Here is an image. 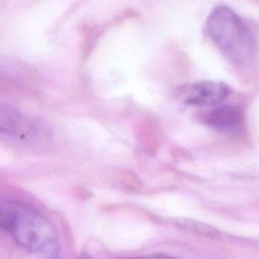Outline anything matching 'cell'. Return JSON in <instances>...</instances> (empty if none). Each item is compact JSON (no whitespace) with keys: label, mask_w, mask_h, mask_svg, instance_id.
<instances>
[{"label":"cell","mask_w":259,"mask_h":259,"mask_svg":"<svg viewBox=\"0 0 259 259\" xmlns=\"http://www.w3.org/2000/svg\"><path fill=\"white\" fill-rule=\"evenodd\" d=\"M0 227L23 250L58 257L61 244L55 225L33 207L12 199H1Z\"/></svg>","instance_id":"6da1fadb"},{"label":"cell","mask_w":259,"mask_h":259,"mask_svg":"<svg viewBox=\"0 0 259 259\" xmlns=\"http://www.w3.org/2000/svg\"><path fill=\"white\" fill-rule=\"evenodd\" d=\"M208 34L219 50L234 64L247 65L254 53L250 30L239 15L226 5L214 7L206 21Z\"/></svg>","instance_id":"7a4b0ae2"},{"label":"cell","mask_w":259,"mask_h":259,"mask_svg":"<svg viewBox=\"0 0 259 259\" xmlns=\"http://www.w3.org/2000/svg\"><path fill=\"white\" fill-rule=\"evenodd\" d=\"M0 131L2 135L24 144H42L51 138L47 125L7 104L0 107Z\"/></svg>","instance_id":"3957f363"},{"label":"cell","mask_w":259,"mask_h":259,"mask_svg":"<svg viewBox=\"0 0 259 259\" xmlns=\"http://www.w3.org/2000/svg\"><path fill=\"white\" fill-rule=\"evenodd\" d=\"M230 94V88L223 82L203 80L189 84L180 90V96L186 104L197 106L217 105Z\"/></svg>","instance_id":"277c9868"},{"label":"cell","mask_w":259,"mask_h":259,"mask_svg":"<svg viewBox=\"0 0 259 259\" xmlns=\"http://www.w3.org/2000/svg\"><path fill=\"white\" fill-rule=\"evenodd\" d=\"M203 121L218 131L233 132L241 126L243 117L238 107L234 105H219L204 114Z\"/></svg>","instance_id":"5b68a950"}]
</instances>
